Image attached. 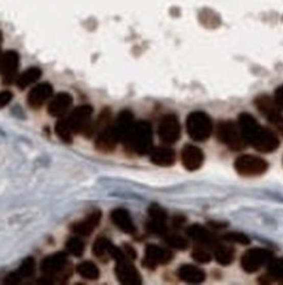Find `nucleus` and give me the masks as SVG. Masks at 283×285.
I'll return each instance as SVG.
<instances>
[{
	"label": "nucleus",
	"instance_id": "f257e3e1",
	"mask_svg": "<svg viewBox=\"0 0 283 285\" xmlns=\"http://www.w3.org/2000/svg\"><path fill=\"white\" fill-rule=\"evenodd\" d=\"M239 129L244 137L245 142L260 152H273L279 147V138L274 131L264 127L249 113L239 116Z\"/></svg>",
	"mask_w": 283,
	"mask_h": 285
},
{
	"label": "nucleus",
	"instance_id": "f03ea898",
	"mask_svg": "<svg viewBox=\"0 0 283 285\" xmlns=\"http://www.w3.org/2000/svg\"><path fill=\"white\" fill-rule=\"evenodd\" d=\"M124 145L126 149L138 155L150 154L152 146V127L148 121L134 122Z\"/></svg>",
	"mask_w": 283,
	"mask_h": 285
},
{
	"label": "nucleus",
	"instance_id": "7ed1b4c3",
	"mask_svg": "<svg viewBox=\"0 0 283 285\" xmlns=\"http://www.w3.org/2000/svg\"><path fill=\"white\" fill-rule=\"evenodd\" d=\"M39 268L49 281H53V280L58 282L67 281L73 273V266L64 252H57L54 255L46 256L41 261Z\"/></svg>",
	"mask_w": 283,
	"mask_h": 285
},
{
	"label": "nucleus",
	"instance_id": "20e7f679",
	"mask_svg": "<svg viewBox=\"0 0 283 285\" xmlns=\"http://www.w3.org/2000/svg\"><path fill=\"white\" fill-rule=\"evenodd\" d=\"M110 258L115 260V276L121 284L125 285H139L142 282L140 273L138 272L134 264L131 263V259L125 254L121 249L113 245L110 251Z\"/></svg>",
	"mask_w": 283,
	"mask_h": 285
},
{
	"label": "nucleus",
	"instance_id": "39448f33",
	"mask_svg": "<svg viewBox=\"0 0 283 285\" xmlns=\"http://www.w3.org/2000/svg\"><path fill=\"white\" fill-rule=\"evenodd\" d=\"M186 131L189 137L197 142L208 140L213 133V121L207 113L194 111L186 119Z\"/></svg>",
	"mask_w": 283,
	"mask_h": 285
},
{
	"label": "nucleus",
	"instance_id": "423d86ee",
	"mask_svg": "<svg viewBox=\"0 0 283 285\" xmlns=\"http://www.w3.org/2000/svg\"><path fill=\"white\" fill-rule=\"evenodd\" d=\"M92 113H93V108L90 105H80L73 111V113L66 120L74 134L84 133L87 137L92 136L95 131V125L90 120Z\"/></svg>",
	"mask_w": 283,
	"mask_h": 285
},
{
	"label": "nucleus",
	"instance_id": "0eeeda50",
	"mask_svg": "<svg viewBox=\"0 0 283 285\" xmlns=\"http://www.w3.org/2000/svg\"><path fill=\"white\" fill-rule=\"evenodd\" d=\"M217 136L220 142L233 151H241L247 145L244 137L239 129V125L233 124L232 121L219 122L217 127Z\"/></svg>",
	"mask_w": 283,
	"mask_h": 285
},
{
	"label": "nucleus",
	"instance_id": "6e6552de",
	"mask_svg": "<svg viewBox=\"0 0 283 285\" xmlns=\"http://www.w3.org/2000/svg\"><path fill=\"white\" fill-rule=\"evenodd\" d=\"M274 254L266 249H249L241 256V268L247 273H253L261 270L262 267H268V264L274 259Z\"/></svg>",
	"mask_w": 283,
	"mask_h": 285
},
{
	"label": "nucleus",
	"instance_id": "1a4fd4ad",
	"mask_svg": "<svg viewBox=\"0 0 283 285\" xmlns=\"http://www.w3.org/2000/svg\"><path fill=\"white\" fill-rule=\"evenodd\" d=\"M269 164L265 159L260 158L257 155L244 154L240 155L235 161V170L236 172L240 173L241 176H260L268 171Z\"/></svg>",
	"mask_w": 283,
	"mask_h": 285
},
{
	"label": "nucleus",
	"instance_id": "9d476101",
	"mask_svg": "<svg viewBox=\"0 0 283 285\" xmlns=\"http://www.w3.org/2000/svg\"><path fill=\"white\" fill-rule=\"evenodd\" d=\"M157 134L164 143H175L181 137V125L176 115H166L161 117L157 126Z\"/></svg>",
	"mask_w": 283,
	"mask_h": 285
},
{
	"label": "nucleus",
	"instance_id": "9b49d317",
	"mask_svg": "<svg viewBox=\"0 0 283 285\" xmlns=\"http://www.w3.org/2000/svg\"><path fill=\"white\" fill-rule=\"evenodd\" d=\"M173 259V254L168 249H163L159 246L148 245L145 251L143 266L150 270H155L160 264H168Z\"/></svg>",
	"mask_w": 283,
	"mask_h": 285
},
{
	"label": "nucleus",
	"instance_id": "f8f14e48",
	"mask_svg": "<svg viewBox=\"0 0 283 285\" xmlns=\"http://www.w3.org/2000/svg\"><path fill=\"white\" fill-rule=\"evenodd\" d=\"M18 62H20V57H18V54L16 52L8 50V52L3 53L2 64H0V73H2V76H3V83L11 84L16 79Z\"/></svg>",
	"mask_w": 283,
	"mask_h": 285
},
{
	"label": "nucleus",
	"instance_id": "ddd939ff",
	"mask_svg": "<svg viewBox=\"0 0 283 285\" xmlns=\"http://www.w3.org/2000/svg\"><path fill=\"white\" fill-rule=\"evenodd\" d=\"M203 161H205V155L199 147L194 145L184 146V149L181 151V162L187 171L199 170Z\"/></svg>",
	"mask_w": 283,
	"mask_h": 285
},
{
	"label": "nucleus",
	"instance_id": "4468645a",
	"mask_svg": "<svg viewBox=\"0 0 283 285\" xmlns=\"http://www.w3.org/2000/svg\"><path fill=\"white\" fill-rule=\"evenodd\" d=\"M100 221H101V212L95 210L90 214H88L83 221L75 222V224L71 225L69 230L79 237H88L99 226Z\"/></svg>",
	"mask_w": 283,
	"mask_h": 285
},
{
	"label": "nucleus",
	"instance_id": "2eb2a0df",
	"mask_svg": "<svg viewBox=\"0 0 283 285\" xmlns=\"http://www.w3.org/2000/svg\"><path fill=\"white\" fill-rule=\"evenodd\" d=\"M53 96V85L49 83H41V84L36 85L32 88L28 95V104L30 108L33 109H38L46 101Z\"/></svg>",
	"mask_w": 283,
	"mask_h": 285
},
{
	"label": "nucleus",
	"instance_id": "dca6fc26",
	"mask_svg": "<svg viewBox=\"0 0 283 285\" xmlns=\"http://www.w3.org/2000/svg\"><path fill=\"white\" fill-rule=\"evenodd\" d=\"M186 234L192 239L196 240L198 245L206 246L208 249H211V247L214 249L215 246L219 243L214 234L206 228H203V226H201V225H192V226H189L186 229Z\"/></svg>",
	"mask_w": 283,
	"mask_h": 285
},
{
	"label": "nucleus",
	"instance_id": "f3484780",
	"mask_svg": "<svg viewBox=\"0 0 283 285\" xmlns=\"http://www.w3.org/2000/svg\"><path fill=\"white\" fill-rule=\"evenodd\" d=\"M134 125V116L130 111H122L118 115V117L115 119V121L113 122V130L114 134L117 136L118 141L124 143L125 140L129 136L130 130Z\"/></svg>",
	"mask_w": 283,
	"mask_h": 285
},
{
	"label": "nucleus",
	"instance_id": "a211bd4d",
	"mask_svg": "<svg viewBox=\"0 0 283 285\" xmlns=\"http://www.w3.org/2000/svg\"><path fill=\"white\" fill-rule=\"evenodd\" d=\"M71 104H73V96L67 92H60L55 95L49 104V115L53 117H62L68 112Z\"/></svg>",
	"mask_w": 283,
	"mask_h": 285
},
{
	"label": "nucleus",
	"instance_id": "6ab92c4d",
	"mask_svg": "<svg viewBox=\"0 0 283 285\" xmlns=\"http://www.w3.org/2000/svg\"><path fill=\"white\" fill-rule=\"evenodd\" d=\"M151 162L160 167H171L176 162L175 150L166 147V146H157L152 147L150 151Z\"/></svg>",
	"mask_w": 283,
	"mask_h": 285
},
{
	"label": "nucleus",
	"instance_id": "aec40b11",
	"mask_svg": "<svg viewBox=\"0 0 283 285\" xmlns=\"http://www.w3.org/2000/svg\"><path fill=\"white\" fill-rule=\"evenodd\" d=\"M110 218H112L113 224L124 233L134 234L136 231L135 225H134L133 220H131V215L124 208H117V209L113 210L112 214H110Z\"/></svg>",
	"mask_w": 283,
	"mask_h": 285
},
{
	"label": "nucleus",
	"instance_id": "412c9836",
	"mask_svg": "<svg viewBox=\"0 0 283 285\" xmlns=\"http://www.w3.org/2000/svg\"><path fill=\"white\" fill-rule=\"evenodd\" d=\"M177 276L182 281L189 282V284H199V282L205 281L206 273L201 268L192 266V264H184L181 266L177 271Z\"/></svg>",
	"mask_w": 283,
	"mask_h": 285
},
{
	"label": "nucleus",
	"instance_id": "4be33fe9",
	"mask_svg": "<svg viewBox=\"0 0 283 285\" xmlns=\"http://www.w3.org/2000/svg\"><path fill=\"white\" fill-rule=\"evenodd\" d=\"M254 104H256L257 109L262 113V115L265 116L266 119L270 117L271 115H274V113L279 112V108L278 105L275 104L274 99H271L269 95H260L258 97H256V100H254Z\"/></svg>",
	"mask_w": 283,
	"mask_h": 285
},
{
	"label": "nucleus",
	"instance_id": "5701e85b",
	"mask_svg": "<svg viewBox=\"0 0 283 285\" xmlns=\"http://www.w3.org/2000/svg\"><path fill=\"white\" fill-rule=\"evenodd\" d=\"M41 75H42L41 69H38V67H30V69L25 70L21 75L18 76L17 80H16V84H17V87L20 90H25L29 85L34 84L41 78Z\"/></svg>",
	"mask_w": 283,
	"mask_h": 285
},
{
	"label": "nucleus",
	"instance_id": "b1692460",
	"mask_svg": "<svg viewBox=\"0 0 283 285\" xmlns=\"http://www.w3.org/2000/svg\"><path fill=\"white\" fill-rule=\"evenodd\" d=\"M266 280L265 282H280L283 284V258H274L268 264V273L264 276Z\"/></svg>",
	"mask_w": 283,
	"mask_h": 285
},
{
	"label": "nucleus",
	"instance_id": "393cba45",
	"mask_svg": "<svg viewBox=\"0 0 283 285\" xmlns=\"http://www.w3.org/2000/svg\"><path fill=\"white\" fill-rule=\"evenodd\" d=\"M214 256L220 266H229L235 260V250L232 249L231 246L218 243L214 247Z\"/></svg>",
	"mask_w": 283,
	"mask_h": 285
},
{
	"label": "nucleus",
	"instance_id": "a878e982",
	"mask_svg": "<svg viewBox=\"0 0 283 285\" xmlns=\"http://www.w3.org/2000/svg\"><path fill=\"white\" fill-rule=\"evenodd\" d=\"M113 243L105 237H100L95 240L92 251L96 258L101 259V260H108V258H110V251H112Z\"/></svg>",
	"mask_w": 283,
	"mask_h": 285
},
{
	"label": "nucleus",
	"instance_id": "bb28decb",
	"mask_svg": "<svg viewBox=\"0 0 283 285\" xmlns=\"http://www.w3.org/2000/svg\"><path fill=\"white\" fill-rule=\"evenodd\" d=\"M76 271L83 279L87 280H97L100 277V270L93 261H82L76 267Z\"/></svg>",
	"mask_w": 283,
	"mask_h": 285
},
{
	"label": "nucleus",
	"instance_id": "cd10ccee",
	"mask_svg": "<svg viewBox=\"0 0 283 285\" xmlns=\"http://www.w3.org/2000/svg\"><path fill=\"white\" fill-rule=\"evenodd\" d=\"M164 240L168 246L173 247L176 250H181V251H184L189 247V242L185 237L180 235V234H164Z\"/></svg>",
	"mask_w": 283,
	"mask_h": 285
},
{
	"label": "nucleus",
	"instance_id": "c85d7f7f",
	"mask_svg": "<svg viewBox=\"0 0 283 285\" xmlns=\"http://www.w3.org/2000/svg\"><path fill=\"white\" fill-rule=\"evenodd\" d=\"M55 131H57V136L59 137L60 140L63 141L66 143H71L73 142V130H71V127L68 126L67 124V120L66 119H60L59 121L57 122L55 125Z\"/></svg>",
	"mask_w": 283,
	"mask_h": 285
},
{
	"label": "nucleus",
	"instance_id": "c756f323",
	"mask_svg": "<svg viewBox=\"0 0 283 285\" xmlns=\"http://www.w3.org/2000/svg\"><path fill=\"white\" fill-rule=\"evenodd\" d=\"M85 245L80 238L78 237H71L69 239H67L66 242V251L69 255H74V256H82L84 254Z\"/></svg>",
	"mask_w": 283,
	"mask_h": 285
},
{
	"label": "nucleus",
	"instance_id": "7c9ffc66",
	"mask_svg": "<svg viewBox=\"0 0 283 285\" xmlns=\"http://www.w3.org/2000/svg\"><path fill=\"white\" fill-rule=\"evenodd\" d=\"M36 268V260H34L32 256H29V258L22 260L21 266H20V268L17 270V273L21 276V279H30V277L34 276Z\"/></svg>",
	"mask_w": 283,
	"mask_h": 285
},
{
	"label": "nucleus",
	"instance_id": "2f4dec72",
	"mask_svg": "<svg viewBox=\"0 0 283 285\" xmlns=\"http://www.w3.org/2000/svg\"><path fill=\"white\" fill-rule=\"evenodd\" d=\"M192 256L196 261L202 264H206V263H210L211 259H213V255H211V251L208 250V247L206 246H196L193 249V252H192Z\"/></svg>",
	"mask_w": 283,
	"mask_h": 285
},
{
	"label": "nucleus",
	"instance_id": "473e14b6",
	"mask_svg": "<svg viewBox=\"0 0 283 285\" xmlns=\"http://www.w3.org/2000/svg\"><path fill=\"white\" fill-rule=\"evenodd\" d=\"M148 214H150V220H154V221L157 222H167V218H168L166 210L160 205H157V204H152L150 206Z\"/></svg>",
	"mask_w": 283,
	"mask_h": 285
},
{
	"label": "nucleus",
	"instance_id": "72a5a7b5",
	"mask_svg": "<svg viewBox=\"0 0 283 285\" xmlns=\"http://www.w3.org/2000/svg\"><path fill=\"white\" fill-rule=\"evenodd\" d=\"M147 230L152 234H157V235H164L168 233V228H167L166 222H157L154 220H150L147 222Z\"/></svg>",
	"mask_w": 283,
	"mask_h": 285
},
{
	"label": "nucleus",
	"instance_id": "f704fd0d",
	"mask_svg": "<svg viewBox=\"0 0 283 285\" xmlns=\"http://www.w3.org/2000/svg\"><path fill=\"white\" fill-rule=\"evenodd\" d=\"M224 239L227 242H232V243H239V245H249L250 239L245 235V234L241 233H228L224 235Z\"/></svg>",
	"mask_w": 283,
	"mask_h": 285
},
{
	"label": "nucleus",
	"instance_id": "c9c22d12",
	"mask_svg": "<svg viewBox=\"0 0 283 285\" xmlns=\"http://www.w3.org/2000/svg\"><path fill=\"white\" fill-rule=\"evenodd\" d=\"M268 120L270 121V124L274 125V127L277 129L278 133L283 137V116L282 113H280V111L279 112L274 113V115H271L270 117H268Z\"/></svg>",
	"mask_w": 283,
	"mask_h": 285
},
{
	"label": "nucleus",
	"instance_id": "e433bc0d",
	"mask_svg": "<svg viewBox=\"0 0 283 285\" xmlns=\"http://www.w3.org/2000/svg\"><path fill=\"white\" fill-rule=\"evenodd\" d=\"M12 99H13V94L11 91H8V90H6V91H0V108H4V106L8 105Z\"/></svg>",
	"mask_w": 283,
	"mask_h": 285
},
{
	"label": "nucleus",
	"instance_id": "4c0bfd02",
	"mask_svg": "<svg viewBox=\"0 0 283 285\" xmlns=\"http://www.w3.org/2000/svg\"><path fill=\"white\" fill-rule=\"evenodd\" d=\"M274 101H275V104L278 105V108H279L280 111H283V84L279 85V87L275 90Z\"/></svg>",
	"mask_w": 283,
	"mask_h": 285
},
{
	"label": "nucleus",
	"instance_id": "58836bf2",
	"mask_svg": "<svg viewBox=\"0 0 283 285\" xmlns=\"http://www.w3.org/2000/svg\"><path fill=\"white\" fill-rule=\"evenodd\" d=\"M4 281H6L7 284H18V282L21 281V276H20L17 272H12V273H9Z\"/></svg>",
	"mask_w": 283,
	"mask_h": 285
},
{
	"label": "nucleus",
	"instance_id": "ea45409f",
	"mask_svg": "<svg viewBox=\"0 0 283 285\" xmlns=\"http://www.w3.org/2000/svg\"><path fill=\"white\" fill-rule=\"evenodd\" d=\"M125 254H126L127 256H129V258L131 259V260H134V259L136 258L135 250H134L133 247H131V246H129V245L125 246Z\"/></svg>",
	"mask_w": 283,
	"mask_h": 285
},
{
	"label": "nucleus",
	"instance_id": "a19ab883",
	"mask_svg": "<svg viewBox=\"0 0 283 285\" xmlns=\"http://www.w3.org/2000/svg\"><path fill=\"white\" fill-rule=\"evenodd\" d=\"M184 222H185L184 217H176V218L173 220V225H175V228H180L181 225L184 224Z\"/></svg>",
	"mask_w": 283,
	"mask_h": 285
},
{
	"label": "nucleus",
	"instance_id": "79ce46f5",
	"mask_svg": "<svg viewBox=\"0 0 283 285\" xmlns=\"http://www.w3.org/2000/svg\"><path fill=\"white\" fill-rule=\"evenodd\" d=\"M0 45H2V33H0ZM2 58H3V53H2V48H0V64H2Z\"/></svg>",
	"mask_w": 283,
	"mask_h": 285
}]
</instances>
